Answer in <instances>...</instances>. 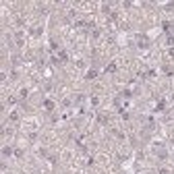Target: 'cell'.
<instances>
[{
    "instance_id": "1",
    "label": "cell",
    "mask_w": 174,
    "mask_h": 174,
    "mask_svg": "<svg viewBox=\"0 0 174 174\" xmlns=\"http://www.w3.org/2000/svg\"><path fill=\"white\" fill-rule=\"evenodd\" d=\"M85 79H89V81H91V79H95V71H89V73H87V77H85Z\"/></svg>"
},
{
    "instance_id": "2",
    "label": "cell",
    "mask_w": 174,
    "mask_h": 174,
    "mask_svg": "<svg viewBox=\"0 0 174 174\" xmlns=\"http://www.w3.org/2000/svg\"><path fill=\"white\" fill-rule=\"evenodd\" d=\"M160 174H170V170H168V168H162V170H160Z\"/></svg>"
}]
</instances>
